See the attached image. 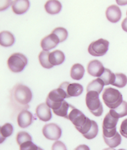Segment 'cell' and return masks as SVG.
I'll return each instance as SVG.
<instances>
[{"label": "cell", "mask_w": 127, "mask_h": 150, "mask_svg": "<svg viewBox=\"0 0 127 150\" xmlns=\"http://www.w3.org/2000/svg\"><path fill=\"white\" fill-rule=\"evenodd\" d=\"M32 100V92L29 87L22 83H18L10 91V101L14 107L22 110H27L28 103Z\"/></svg>", "instance_id": "cell-1"}, {"label": "cell", "mask_w": 127, "mask_h": 150, "mask_svg": "<svg viewBox=\"0 0 127 150\" xmlns=\"http://www.w3.org/2000/svg\"><path fill=\"white\" fill-rule=\"evenodd\" d=\"M68 120L73 122L75 129L81 132L83 136L88 134L93 125V120H91L82 111L75 107L71 110Z\"/></svg>", "instance_id": "cell-2"}, {"label": "cell", "mask_w": 127, "mask_h": 150, "mask_svg": "<svg viewBox=\"0 0 127 150\" xmlns=\"http://www.w3.org/2000/svg\"><path fill=\"white\" fill-rule=\"evenodd\" d=\"M104 103L110 110L118 107L123 102V95L118 90L111 87L104 89L102 95Z\"/></svg>", "instance_id": "cell-3"}, {"label": "cell", "mask_w": 127, "mask_h": 150, "mask_svg": "<svg viewBox=\"0 0 127 150\" xmlns=\"http://www.w3.org/2000/svg\"><path fill=\"white\" fill-rule=\"evenodd\" d=\"M87 107L88 110L95 117H100L103 113V105L99 98V93L95 91L87 92L85 97Z\"/></svg>", "instance_id": "cell-4"}, {"label": "cell", "mask_w": 127, "mask_h": 150, "mask_svg": "<svg viewBox=\"0 0 127 150\" xmlns=\"http://www.w3.org/2000/svg\"><path fill=\"white\" fill-rule=\"evenodd\" d=\"M7 64L9 70L14 73H19L27 64V58L21 53H14L8 57Z\"/></svg>", "instance_id": "cell-5"}, {"label": "cell", "mask_w": 127, "mask_h": 150, "mask_svg": "<svg viewBox=\"0 0 127 150\" xmlns=\"http://www.w3.org/2000/svg\"><path fill=\"white\" fill-rule=\"evenodd\" d=\"M65 98H67L66 93L63 89L59 87L50 92L46 99V103L50 108L55 110L60 107Z\"/></svg>", "instance_id": "cell-6"}, {"label": "cell", "mask_w": 127, "mask_h": 150, "mask_svg": "<svg viewBox=\"0 0 127 150\" xmlns=\"http://www.w3.org/2000/svg\"><path fill=\"white\" fill-rule=\"evenodd\" d=\"M119 119L114 117L113 115L108 112L106 115L103 121V138L108 139L115 136L117 133V125Z\"/></svg>", "instance_id": "cell-7"}, {"label": "cell", "mask_w": 127, "mask_h": 150, "mask_svg": "<svg viewBox=\"0 0 127 150\" xmlns=\"http://www.w3.org/2000/svg\"><path fill=\"white\" fill-rule=\"evenodd\" d=\"M109 42L107 40L100 38L89 45L88 48V53L94 57L104 56L108 51Z\"/></svg>", "instance_id": "cell-8"}, {"label": "cell", "mask_w": 127, "mask_h": 150, "mask_svg": "<svg viewBox=\"0 0 127 150\" xmlns=\"http://www.w3.org/2000/svg\"><path fill=\"white\" fill-rule=\"evenodd\" d=\"M45 138L50 140H58L62 136V129L56 123L46 124L42 129Z\"/></svg>", "instance_id": "cell-9"}, {"label": "cell", "mask_w": 127, "mask_h": 150, "mask_svg": "<svg viewBox=\"0 0 127 150\" xmlns=\"http://www.w3.org/2000/svg\"><path fill=\"white\" fill-rule=\"evenodd\" d=\"M59 87L66 92L67 98H70L72 97H78L83 92V87L80 83L63 82L59 85Z\"/></svg>", "instance_id": "cell-10"}, {"label": "cell", "mask_w": 127, "mask_h": 150, "mask_svg": "<svg viewBox=\"0 0 127 150\" xmlns=\"http://www.w3.org/2000/svg\"><path fill=\"white\" fill-rule=\"evenodd\" d=\"M34 120L35 118L33 117V115L27 110L21 111L18 113V118H17L18 124L21 128H27L31 124Z\"/></svg>", "instance_id": "cell-11"}, {"label": "cell", "mask_w": 127, "mask_h": 150, "mask_svg": "<svg viewBox=\"0 0 127 150\" xmlns=\"http://www.w3.org/2000/svg\"><path fill=\"white\" fill-rule=\"evenodd\" d=\"M104 69L105 68L104 67V65L98 60L91 61L87 67L88 73L92 77H97L98 78L101 76V74L104 71Z\"/></svg>", "instance_id": "cell-12"}, {"label": "cell", "mask_w": 127, "mask_h": 150, "mask_svg": "<svg viewBox=\"0 0 127 150\" xmlns=\"http://www.w3.org/2000/svg\"><path fill=\"white\" fill-rule=\"evenodd\" d=\"M59 43V38L55 34L51 33L49 35L46 36L41 40L40 46L43 51H49L54 48Z\"/></svg>", "instance_id": "cell-13"}, {"label": "cell", "mask_w": 127, "mask_h": 150, "mask_svg": "<svg viewBox=\"0 0 127 150\" xmlns=\"http://www.w3.org/2000/svg\"><path fill=\"white\" fill-rule=\"evenodd\" d=\"M121 10L117 5L110 6L106 10V17L108 21L112 23H116V22H119L121 18Z\"/></svg>", "instance_id": "cell-14"}, {"label": "cell", "mask_w": 127, "mask_h": 150, "mask_svg": "<svg viewBox=\"0 0 127 150\" xmlns=\"http://www.w3.org/2000/svg\"><path fill=\"white\" fill-rule=\"evenodd\" d=\"M36 115L39 120L44 122L49 121L52 118V112L50 108L47 105V103H40L36 109Z\"/></svg>", "instance_id": "cell-15"}, {"label": "cell", "mask_w": 127, "mask_h": 150, "mask_svg": "<svg viewBox=\"0 0 127 150\" xmlns=\"http://www.w3.org/2000/svg\"><path fill=\"white\" fill-rule=\"evenodd\" d=\"M30 6V2L27 0H17L12 2V8L16 15H22L27 12Z\"/></svg>", "instance_id": "cell-16"}, {"label": "cell", "mask_w": 127, "mask_h": 150, "mask_svg": "<svg viewBox=\"0 0 127 150\" xmlns=\"http://www.w3.org/2000/svg\"><path fill=\"white\" fill-rule=\"evenodd\" d=\"M44 8L47 13L50 15H56L59 13L62 9V4L60 2L57 0H50L46 2Z\"/></svg>", "instance_id": "cell-17"}, {"label": "cell", "mask_w": 127, "mask_h": 150, "mask_svg": "<svg viewBox=\"0 0 127 150\" xmlns=\"http://www.w3.org/2000/svg\"><path fill=\"white\" fill-rule=\"evenodd\" d=\"M73 108H74L73 106H72L71 104L67 103L66 101L64 100L63 103H62V104H61V106L59 108L53 111L57 116L64 117V118L66 119H68V115H69L71 110H72Z\"/></svg>", "instance_id": "cell-18"}, {"label": "cell", "mask_w": 127, "mask_h": 150, "mask_svg": "<svg viewBox=\"0 0 127 150\" xmlns=\"http://www.w3.org/2000/svg\"><path fill=\"white\" fill-rule=\"evenodd\" d=\"M15 43L13 34L8 31H2L0 33V45L3 47H10Z\"/></svg>", "instance_id": "cell-19"}, {"label": "cell", "mask_w": 127, "mask_h": 150, "mask_svg": "<svg viewBox=\"0 0 127 150\" xmlns=\"http://www.w3.org/2000/svg\"><path fill=\"white\" fill-rule=\"evenodd\" d=\"M49 60L53 66L59 65L64 62L65 54L63 52H61L60 50H56L54 52L50 53Z\"/></svg>", "instance_id": "cell-20"}, {"label": "cell", "mask_w": 127, "mask_h": 150, "mask_svg": "<svg viewBox=\"0 0 127 150\" xmlns=\"http://www.w3.org/2000/svg\"><path fill=\"white\" fill-rule=\"evenodd\" d=\"M84 74V67L80 64H75L70 71V76L73 80L79 81L83 77Z\"/></svg>", "instance_id": "cell-21"}, {"label": "cell", "mask_w": 127, "mask_h": 150, "mask_svg": "<svg viewBox=\"0 0 127 150\" xmlns=\"http://www.w3.org/2000/svg\"><path fill=\"white\" fill-rule=\"evenodd\" d=\"M110 113L118 119L127 116V102L123 100L119 107L110 110Z\"/></svg>", "instance_id": "cell-22"}, {"label": "cell", "mask_w": 127, "mask_h": 150, "mask_svg": "<svg viewBox=\"0 0 127 150\" xmlns=\"http://www.w3.org/2000/svg\"><path fill=\"white\" fill-rule=\"evenodd\" d=\"M104 83L100 78H97V79L93 80L91 81L90 83H88L87 86V92L88 91H95L97 93L100 94L101 93L102 90L104 89Z\"/></svg>", "instance_id": "cell-23"}, {"label": "cell", "mask_w": 127, "mask_h": 150, "mask_svg": "<svg viewBox=\"0 0 127 150\" xmlns=\"http://www.w3.org/2000/svg\"><path fill=\"white\" fill-rule=\"evenodd\" d=\"M49 55V51H42L38 56V59H39V62L41 66L44 68H47V69H50L53 67L50 62Z\"/></svg>", "instance_id": "cell-24"}, {"label": "cell", "mask_w": 127, "mask_h": 150, "mask_svg": "<svg viewBox=\"0 0 127 150\" xmlns=\"http://www.w3.org/2000/svg\"><path fill=\"white\" fill-rule=\"evenodd\" d=\"M100 79L102 80V81L104 82V85H109L114 83V81H115V74H114L110 69L105 68L104 71L101 74L100 77Z\"/></svg>", "instance_id": "cell-25"}, {"label": "cell", "mask_w": 127, "mask_h": 150, "mask_svg": "<svg viewBox=\"0 0 127 150\" xmlns=\"http://www.w3.org/2000/svg\"><path fill=\"white\" fill-rule=\"evenodd\" d=\"M104 142L108 146H109L110 148H116V147H117L120 143H121V136L119 134V132H117V134L115 135L113 137H110V138L108 139H104Z\"/></svg>", "instance_id": "cell-26"}, {"label": "cell", "mask_w": 127, "mask_h": 150, "mask_svg": "<svg viewBox=\"0 0 127 150\" xmlns=\"http://www.w3.org/2000/svg\"><path fill=\"white\" fill-rule=\"evenodd\" d=\"M13 126H12L11 123H6V124H4L3 126H2L1 128H0L1 139L2 138V139L1 140V142H3V140H4L6 138L9 137V136L13 133Z\"/></svg>", "instance_id": "cell-27"}, {"label": "cell", "mask_w": 127, "mask_h": 150, "mask_svg": "<svg viewBox=\"0 0 127 150\" xmlns=\"http://www.w3.org/2000/svg\"><path fill=\"white\" fill-rule=\"evenodd\" d=\"M127 83V77L123 73L115 74V81L113 85L119 88H123Z\"/></svg>", "instance_id": "cell-28"}, {"label": "cell", "mask_w": 127, "mask_h": 150, "mask_svg": "<svg viewBox=\"0 0 127 150\" xmlns=\"http://www.w3.org/2000/svg\"><path fill=\"white\" fill-rule=\"evenodd\" d=\"M52 33L55 34L57 36V38L59 40V43L66 41L67 38H68V32H67V30L64 28H62V27L56 28L55 29L53 30Z\"/></svg>", "instance_id": "cell-29"}, {"label": "cell", "mask_w": 127, "mask_h": 150, "mask_svg": "<svg viewBox=\"0 0 127 150\" xmlns=\"http://www.w3.org/2000/svg\"><path fill=\"white\" fill-rule=\"evenodd\" d=\"M31 140V136L29 133H27V132H24V131H21L16 136V141H17V142H18V144L19 146L24 143V142Z\"/></svg>", "instance_id": "cell-30"}, {"label": "cell", "mask_w": 127, "mask_h": 150, "mask_svg": "<svg viewBox=\"0 0 127 150\" xmlns=\"http://www.w3.org/2000/svg\"><path fill=\"white\" fill-rule=\"evenodd\" d=\"M98 126L97 124V122L93 120V125H92V127L91 129V130L89 131L88 134H86L84 136V138L87 139H92L95 138L97 135L98 133Z\"/></svg>", "instance_id": "cell-31"}, {"label": "cell", "mask_w": 127, "mask_h": 150, "mask_svg": "<svg viewBox=\"0 0 127 150\" xmlns=\"http://www.w3.org/2000/svg\"><path fill=\"white\" fill-rule=\"evenodd\" d=\"M39 148L32 141H28L20 145V150H38Z\"/></svg>", "instance_id": "cell-32"}, {"label": "cell", "mask_w": 127, "mask_h": 150, "mask_svg": "<svg viewBox=\"0 0 127 150\" xmlns=\"http://www.w3.org/2000/svg\"><path fill=\"white\" fill-rule=\"evenodd\" d=\"M52 150H67V149L63 142L56 141L52 146Z\"/></svg>", "instance_id": "cell-33"}, {"label": "cell", "mask_w": 127, "mask_h": 150, "mask_svg": "<svg viewBox=\"0 0 127 150\" xmlns=\"http://www.w3.org/2000/svg\"><path fill=\"white\" fill-rule=\"evenodd\" d=\"M119 132L124 138L127 139V119L124 120L122 122L121 125H120V128H119Z\"/></svg>", "instance_id": "cell-34"}, {"label": "cell", "mask_w": 127, "mask_h": 150, "mask_svg": "<svg viewBox=\"0 0 127 150\" xmlns=\"http://www.w3.org/2000/svg\"><path fill=\"white\" fill-rule=\"evenodd\" d=\"M75 150H90L89 147L87 145H80V146H77Z\"/></svg>", "instance_id": "cell-35"}, {"label": "cell", "mask_w": 127, "mask_h": 150, "mask_svg": "<svg viewBox=\"0 0 127 150\" xmlns=\"http://www.w3.org/2000/svg\"><path fill=\"white\" fill-rule=\"evenodd\" d=\"M122 28H123V31H125L126 32H127V18H124L123 21L122 22Z\"/></svg>", "instance_id": "cell-36"}, {"label": "cell", "mask_w": 127, "mask_h": 150, "mask_svg": "<svg viewBox=\"0 0 127 150\" xmlns=\"http://www.w3.org/2000/svg\"><path fill=\"white\" fill-rule=\"evenodd\" d=\"M103 150H114V149L112 148H107V149H103Z\"/></svg>", "instance_id": "cell-37"}, {"label": "cell", "mask_w": 127, "mask_h": 150, "mask_svg": "<svg viewBox=\"0 0 127 150\" xmlns=\"http://www.w3.org/2000/svg\"><path fill=\"white\" fill-rule=\"evenodd\" d=\"M118 150H126V149H118Z\"/></svg>", "instance_id": "cell-38"}, {"label": "cell", "mask_w": 127, "mask_h": 150, "mask_svg": "<svg viewBox=\"0 0 127 150\" xmlns=\"http://www.w3.org/2000/svg\"><path fill=\"white\" fill-rule=\"evenodd\" d=\"M126 16H127V12H126Z\"/></svg>", "instance_id": "cell-39"}]
</instances>
